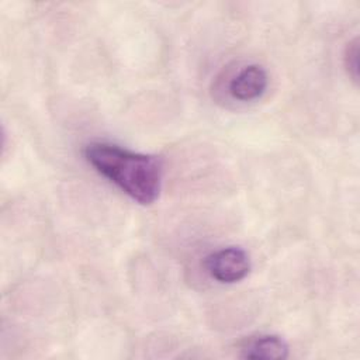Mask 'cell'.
I'll return each mask as SVG.
<instances>
[{"mask_svg": "<svg viewBox=\"0 0 360 360\" xmlns=\"http://www.w3.org/2000/svg\"><path fill=\"white\" fill-rule=\"evenodd\" d=\"M204 267L215 281L233 284L248 277L252 269V260L245 249L239 246H226L207 255Z\"/></svg>", "mask_w": 360, "mask_h": 360, "instance_id": "cell-2", "label": "cell"}, {"mask_svg": "<svg viewBox=\"0 0 360 360\" xmlns=\"http://www.w3.org/2000/svg\"><path fill=\"white\" fill-rule=\"evenodd\" d=\"M83 155L98 174L138 204L149 205L159 198L163 183V165L159 158L110 142H90Z\"/></svg>", "mask_w": 360, "mask_h": 360, "instance_id": "cell-1", "label": "cell"}, {"mask_svg": "<svg viewBox=\"0 0 360 360\" xmlns=\"http://www.w3.org/2000/svg\"><path fill=\"white\" fill-rule=\"evenodd\" d=\"M343 65L347 72V75L352 77L353 82L357 83L359 80V41L357 38L352 39L343 53Z\"/></svg>", "mask_w": 360, "mask_h": 360, "instance_id": "cell-5", "label": "cell"}, {"mask_svg": "<svg viewBox=\"0 0 360 360\" xmlns=\"http://www.w3.org/2000/svg\"><path fill=\"white\" fill-rule=\"evenodd\" d=\"M287 342L273 333H260L248 338L240 346V357L255 360H280L288 357Z\"/></svg>", "mask_w": 360, "mask_h": 360, "instance_id": "cell-4", "label": "cell"}, {"mask_svg": "<svg viewBox=\"0 0 360 360\" xmlns=\"http://www.w3.org/2000/svg\"><path fill=\"white\" fill-rule=\"evenodd\" d=\"M269 75L262 65L252 63L242 68L228 84L229 94L239 101L259 100L267 90Z\"/></svg>", "mask_w": 360, "mask_h": 360, "instance_id": "cell-3", "label": "cell"}]
</instances>
